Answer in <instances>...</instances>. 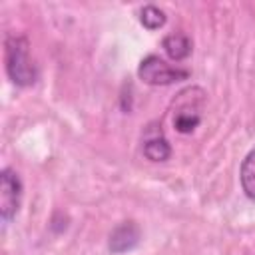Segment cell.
<instances>
[{"label": "cell", "instance_id": "1", "mask_svg": "<svg viewBox=\"0 0 255 255\" xmlns=\"http://www.w3.org/2000/svg\"><path fill=\"white\" fill-rule=\"evenodd\" d=\"M4 66L12 84L28 88L38 80V68L30 56V42L26 36H8L4 42Z\"/></svg>", "mask_w": 255, "mask_h": 255}, {"label": "cell", "instance_id": "2", "mask_svg": "<svg viewBox=\"0 0 255 255\" xmlns=\"http://www.w3.org/2000/svg\"><path fill=\"white\" fill-rule=\"evenodd\" d=\"M191 72L187 68L171 66L169 62H165L155 54H147L137 66V78L149 86H171L187 80Z\"/></svg>", "mask_w": 255, "mask_h": 255}, {"label": "cell", "instance_id": "3", "mask_svg": "<svg viewBox=\"0 0 255 255\" xmlns=\"http://www.w3.org/2000/svg\"><path fill=\"white\" fill-rule=\"evenodd\" d=\"M22 199V181L18 173L12 167H4L0 171V217L4 223H10L18 209Z\"/></svg>", "mask_w": 255, "mask_h": 255}, {"label": "cell", "instance_id": "4", "mask_svg": "<svg viewBox=\"0 0 255 255\" xmlns=\"http://www.w3.org/2000/svg\"><path fill=\"white\" fill-rule=\"evenodd\" d=\"M139 243V227L133 223V221H124L120 223L112 235H110V251L112 253H126V251H131L135 245Z\"/></svg>", "mask_w": 255, "mask_h": 255}, {"label": "cell", "instance_id": "5", "mask_svg": "<svg viewBox=\"0 0 255 255\" xmlns=\"http://www.w3.org/2000/svg\"><path fill=\"white\" fill-rule=\"evenodd\" d=\"M199 124H201V106L185 102L173 114V128L179 133H191Z\"/></svg>", "mask_w": 255, "mask_h": 255}, {"label": "cell", "instance_id": "6", "mask_svg": "<svg viewBox=\"0 0 255 255\" xmlns=\"http://www.w3.org/2000/svg\"><path fill=\"white\" fill-rule=\"evenodd\" d=\"M161 48L165 50V54L175 60V62H181L185 60L191 50H193V44L189 40V36L181 34V32H173V34H167L163 40H161Z\"/></svg>", "mask_w": 255, "mask_h": 255}, {"label": "cell", "instance_id": "7", "mask_svg": "<svg viewBox=\"0 0 255 255\" xmlns=\"http://www.w3.org/2000/svg\"><path fill=\"white\" fill-rule=\"evenodd\" d=\"M143 155L149 159V161H165L169 159L171 155V145L169 141L163 137L161 129L157 133H147L145 139H143Z\"/></svg>", "mask_w": 255, "mask_h": 255}, {"label": "cell", "instance_id": "8", "mask_svg": "<svg viewBox=\"0 0 255 255\" xmlns=\"http://www.w3.org/2000/svg\"><path fill=\"white\" fill-rule=\"evenodd\" d=\"M239 181L241 189L249 199H255V147L247 151L239 167Z\"/></svg>", "mask_w": 255, "mask_h": 255}, {"label": "cell", "instance_id": "9", "mask_svg": "<svg viewBox=\"0 0 255 255\" xmlns=\"http://www.w3.org/2000/svg\"><path fill=\"white\" fill-rule=\"evenodd\" d=\"M165 20H167L165 12H163L161 8H157L155 4H145V6L139 10V22H141V26L147 28V30H157V28H161V26L165 24Z\"/></svg>", "mask_w": 255, "mask_h": 255}]
</instances>
